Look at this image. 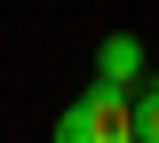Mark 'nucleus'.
Listing matches in <instances>:
<instances>
[{"instance_id":"1","label":"nucleus","mask_w":159,"mask_h":143,"mask_svg":"<svg viewBox=\"0 0 159 143\" xmlns=\"http://www.w3.org/2000/svg\"><path fill=\"white\" fill-rule=\"evenodd\" d=\"M56 143H135V103L119 87H88L56 119Z\"/></svg>"},{"instance_id":"2","label":"nucleus","mask_w":159,"mask_h":143,"mask_svg":"<svg viewBox=\"0 0 159 143\" xmlns=\"http://www.w3.org/2000/svg\"><path fill=\"white\" fill-rule=\"evenodd\" d=\"M96 87H119V96L143 87V40H135V32H103V48H96Z\"/></svg>"},{"instance_id":"3","label":"nucleus","mask_w":159,"mask_h":143,"mask_svg":"<svg viewBox=\"0 0 159 143\" xmlns=\"http://www.w3.org/2000/svg\"><path fill=\"white\" fill-rule=\"evenodd\" d=\"M127 103H135V143H159V80H143Z\"/></svg>"}]
</instances>
